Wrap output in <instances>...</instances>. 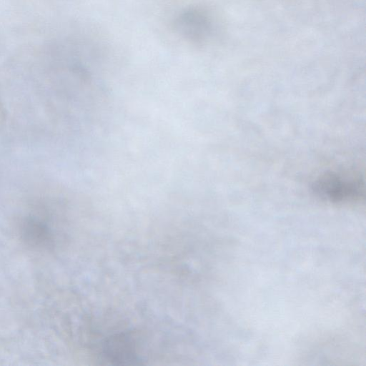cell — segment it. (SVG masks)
<instances>
[{"mask_svg":"<svg viewBox=\"0 0 366 366\" xmlns=\"http://www.w3.org/2000/svg\"><path fill=\"white\" fill-rule=\"evenodd\" d=\"M313 187L320 197L333 203L355 202L364 192L360 179L332 172L320 177Z\"/></svg>","mask_w":366,"mask_h":366,"instance_id":"1","label":"cell"},{"mask_svg":"<svg viewBox=\"0 0 366 366\" xmlns=\"http://www.w3.org/2000/svg\"><path fill=\"white\" fill-rule=\"evenodd\" d=\"M19 234L27 244L35 248L51 245L53 232L49 223L39 217H27L21 222Z\"/></svg>","mask_w":366,"mask_h":366,"instance_id":"3","label":"cell"},{"mask_svg":"<svg viewBox=\"0 0 366 366\" xmlns=\"http://www.w3.org/2000/svg\"><path fill=\"white\" fill-rule=\"evenodd\" d=\"M174 27L184 39L197 41L204 37L207 23L204 15L198 10L187 9L177 16Z\"/></svg>","mask_w":366,"mask_h":366,"instance_id":"4","label":"cell"},{"mask_svg":"<svg viewBox=\"0 0 366 366\" xmlns=\"http://www.w3.org/2000/svg\"><path fill=\"white\" fill-rule=\"evenodd\" d=\"M103 355L112 365H140L135 342L129 334L117 333L105 340Z\"/></svg>","mask_w":366,"mask_h":366,"instance_id":"2","label":"cell"}]
</instances>
